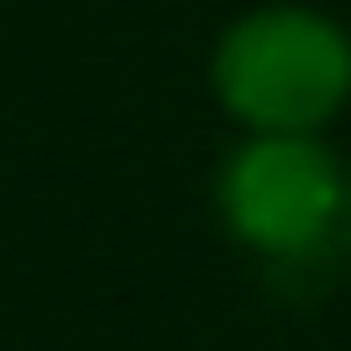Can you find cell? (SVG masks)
<instances>
[{"mask_svg":"<svg viewBox=\"0 0 351 351\" xmlns=\"http://www.w3.org/2000/svg\"><path fill=\"white\" fill-rule=\"evenodd\" d=\"M208 93L244 136H323L351 108V29L308 0H258L215 36Z\"/></svg>","mask_w":351,"mask_h":351,"instance_id":"obj_1","label":"cell"},{"mask_svg":"<svg viewBox=\"0 0 351 351\" xmlns=\"http://www.w3.org/2000/svg\"><path fill=\"white\" fill-rule=\"evenodd\" d=\"M351 165L323 136H237L215 165V215L244 251L273 265L323 258L344 244Z\"/></svg>","mask_w":351,"mask_h":351,"instance_id":"obj_2","label":"cell"},{"mask_svg":"<svg viewBox=\"0 0 351 351\" xmlns=\"http://www.w3.org/2000/svg\"><path fill=\"white\" fill-rule=\"evenodd\" d=\"M344 251H351V208H344Z\"/></svg>","mask_w":351,"mask_h":351,"instance_id":"obj_3","label":"cell"}]
</instances>
